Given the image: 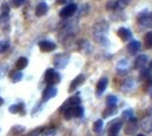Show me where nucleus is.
Listing matches in <instances>:
<instances>
[{"mask_svg": "<svg viewBox=\"0 0 152 136\" xmlns=\"http://www.w3.org/2000/svg\"><path fill=\"white\" fill-rule=\"evenodd\" d=\"M108 33H109V22L107 20L97 21L93 27V37L98 42L104 45L108 41Z\"/></svg>", "mask_w": 152, "mask_h": 136, "instance_id": "nucleus-1", "label": "nucleus"}, {"mask_svg": "<svg viewBox=\"0 0 152 136\" xmlns=\"http://www.w3.org/2000/svg\"><path fill=\"white\" fill-rule=\"evenodd\" d=\"M45 82L48 86H55L61 82V75L54 68H48L45 72Z\"/></svg>", "mask_w": 152, "mask_h": 136, "instance_id": "nucleus-2", "label": "nucleus"}, {"mask_svg": "<svg viewBox=\"0 0 152 136\" xmlns=\"http://www.w3.org/2000/svg\"><path fill=\"white\" fill-rule=\"evenodd\" d=\"M69 60H70V55L68 53H58L54 57V60H53L54 67L56 69H63L67 67Z\"/></svg>", "mask_w": 152, "mask_h": 136, "instance_id": "nucleus-3", "label": "nucleus"}, {"mask_svg": "<svg viewBox=\"0 0 152 136\" xmlns=\"http://www.w3.org/2000/svg\"><path fill=\"white\" fill-rule=\"evenodd\" d=\"M137 21L142 27H150V26H152V12L143 11L142 13L138 14Z\"/></svg>", "mask_w": 152, "mask_h": 136, "instance_id": "nucleus-4", "label": "nucleus"}, {"mask_svg": "<svg viewBox=\"0 0 152 136\" xmlns=\"http://www.w3.org/2000/svg\"><path fill=\"white\" fill-rule=\"evenodd\" d=\"M76 11H77V5L76 4H68V5H66L63 8H61V11H60V17L61 18H63V19H67V18H70V17H73L74 14L76 13Z\"/></svg>", "mask_w": 152, "mask_h": 136, "instance_id": "nucleus-5", "label": "nucleus"}, {"mask_svg": "<svg viewBox=\"0 0 152 136\" xmlns=\"http://www.w3.org/2000/svg\"><path fill=\"white\" fill-rule=\"evenodd\" d=\"M80 104H81V97L76 94V95H73V96H70L69 99H67L63 102V104L60 107V112H63L67 108H73V107L80 106Z\"/></svg>", "mask_w": 152, "mask_h": 136, "instance_id": "nucleus-6", "label": "nucleus"}, {"mask_svg": "<svg viewBox=\"0 0 152 136\" xmlns=\"http://www.w3.org/2000/svg\"><path fill=\"white\" fill-rule=\"evenodd\" d=\"M57 95V88L55 86H47L42 92V102H47Z\"/></svg>", "mask_w": 152, "mask_h": 136, "instance_id": "nucleus-7", "label": "nucleus"}, {"mask_svg": "<svg viewBox=\"0 0 152 136\" xmlns=\"http://www.w3.org/2000/svg\"><path fill=\"white\" fill-rule=\"evenodd\" d=\"M148 62H149L148 55L139 54V55H137V58L134 59V61H133V68L137 69V71H140V69H143V68L146 67Z\"/></svg>", "mask_w": 152, "mask_h": 136, "instance_id": "nucleus-8", "label": "nucleus"}, {"mask_svg": "<svg viewBox=\"0 0 152 136\" xmlns=\"http://www.w3.org/2000/svg\"><path fill=\"white\" fill-rule=\"evenodd\" d=\"M137 129H138V120L136 117H132V118L128 120V123L125 126L124 133H125V135H132V134L136 133Z\"/></svg>", "mask_w": 152, "mask_h": 136, "instance_id": "nucleus-9", "label": "nucleus"}, {"mask_svg": "<svg viewBox=\"0 0 152 136\" xmlns=\"http://www.w3.org/2000/svg\"><path fill=\"white\" fill-rule=\"evenodd\" d=\"M38 46H39V48H40V51L43 52V53L53 52V51H55V48H56V45H55L54 42L49 41V40H42V41H40Z\"/></svg>", "mask_w": 152, "mask_h": 136, "instance_id": "nucleus-10", "label": "nucleus"}, {"mask_svg": "<svg viewBox=\"0 0 152 136\" xmlns=\"http://www.w3.org/2000/svg\"><path fill=\"white\" fill-rule=\"evenodd\" d=\"M86 81V76H84V74H78L77 76H76L72 82H70V85H69V88H68V92L69 93H73V92H75L76 89L81 86V85H83V82Z\"/></svg>", "mask_w": 152, "mask_h": 136, "instance_id": "nucleus-11", "label": "nucleus"}, {"mask_svg": "<svg viewBox=\"0 0 152 136\" xmlns=\"http://www.w3.org/2000/svg\"><path fill=\"white\" fill-rule=\"evenodd\" d=\"M117 37L122 40V41L126 42V41H130L131 40V38H132V32L129 28H126V27H119L117 29Z\"/></svg>", "mask_w": 152, "mask_h": 136, "instance_id": "nucleus-12", "label": "nucleus"}, {"mask_svg": "<svg viewBox=\"0 0 152 136\" xmlns=\"http://www.w3.org/2000/svg\"><path fill=\"white\" fill-rule=\"evenodd\" d=\"M140 48H142V43L137 40H131L126 46V51L130 55H137L139 53Z\"/></svg>", "mask_w": 152, "mask_h": 136, "instance_id": "nucleus-13", "label": "nucleus"}, {"mask_svg": "<svg viewBox=\"0 0 152 136\" xmlns=\"http://www.w3.org/2000/svg\"><path fill=\"white\" fill-rule=\"evenodd\" d=\"M108 83H109V80H108V78H105V76L101 78L97 81V85H96V95L97 96H101L105 92V89L108 87Z\"/></svg>", "mask_w": 152, "mask_h": 136, "instance_id": "nucleus-14", "label": "nucleus"}, {"mask_svg": "<svg viewBox=\"0 0 152 136\" xmlns=\"http://www.w3.org/2000/svg\"><path fill=\"white\" fill-rule=\"evenodd\" d=\"M116 71L119 75H124L129 72V61L126 59H122L117 62V66H116Z\"/></svg>", "mask_w": 152, "mask_h": 136, "instance_id": "nucleus-15", "label": "nucleus"}, {"mask_svg": "<svg viewBox=\"0 0 152 136\" xmlns=\"http://www.w3.org/2000/svg\"><path fill=\"white\" fill-rule=\"evenodd\" d=\"M122 126H123V122L121 120H114V122L109 126V136H117L119 130L122 129Z\"/></svg>", "mask_w": 152, "mask_h": 136, "instance_id": "nucleus-16", "label": "nucleus"}, {"mask_svg": "<svg viewBox=\"0 0 152 136\" xmlns=\"http://www.w3.org/2000/svg\"><path fill=\"white\" fill-rule=\"evenodd\" d=\"M48 5L45 2V1H41V2H39L38 5H37V7H35V15L37 17H43V15H46L47 13H48Z\"/></svg>", "mask_w": 152, "mask_h": 136, "instance_id": "nucleus-17", "label": "nucleus"}, {"mask_svg": "<svg viewBox=\"0 0 152 136\" xmlns=\"http://www.w3.org/2000/svg\"><path fill=\"white\" fill-rule=\"evenodd\" d=\"M8 112L11 114H21V115H23L25 114V106H23L22 102L14 103V104L8 107Z\"/></svg>", "mask_w": 152, "mask_h": 136, "instance_id": "nucleus-18", "label": "nucleus"}, {"mask_svg": "<svg viewBox=\"0 0 152 136\" xmlns=\"http://www.w3.org/2000/svg\"><path fill=\"white\" fill-rule=\"evenodd\" d=\"M78 51L83 54H89L91 52V46L88 40H80L78 41Z\"/></svg>", "mask_w": 152, "mask_h": 136, "instance_id": "nucleus-19", "label": "nucleus"}, {"mask_svg": "<svg viewBox=\"0 0 152 136\" xmlns=\"http://www.w3.org/2000/svg\"><path fill=\"white\" fill-rule=\"evenodd\" d=\"M150 78H152V72L149 69V67H145V68L140 69V73H139V76H138L139 81L145 82V81H148Z\"/></svg>", "mask_w": 152, "mask_h": 136, "instance_id": "nucleus-20", "label": "nucleus"}, {"mask_svg": "<svg viewBox=\"0 0 152 136\" xmlns=\"http://www.w3.org/2000/svg\"><path fill=\"white\" fill-rule=\"evenodd\" d=\"M116 113H117V106H107V108L102 113V116L103 118H108V117L115 115Z\"/></svg>", "mask_w": 152, "mask_h": 136, "instance_id": "nucleus-21", "label": "nucleus"}, {"mask_svg": "<svg viewBox=\"0 0 152 136\" xmlns=\"http://www.w3.org/2000/svg\"><path fill=\"white\" fill-rule=\"evenodd\" d=\"M142 128L148 133H152V116L146 117L142 121Z\"/></svg>", "mask_w": 152, "mask_h": 136, "instance_id": "nucleus-22", "label": "nucleus"}, {"mask_svg": "<svg viewBox=\"0 0 152 136\" xmlns=\"http://www.w3.org/2000/svg\"><path fill=\"white\" fill-rule=\"evenodd\" d=\"M72 114H73V118H81V117L84 115V109L83 107L81 106H76V107H73L72 108Z\"/></svg>", "mask_w": 152, "mask_h": 136, "instance_id": "nucleus-23", "label": "nucleus"}, {"mask_svg": "<svg viewBox=\"0 0 152 136\" xmlns=\"http://www.w3.org/2000/svg\"><path fill=\"white\" fill-rule=\"evenodd\" d=\"M28 66V59L25 58V57H21V58L18 59L17 63H15V67L18 71H21V69H25L26 67Z\"/></svg>", "mask_w": 152, "mask_h": 136, "instance_id": "nucleus-24", "label": "nucleus"}, {"mask_svg": "<svg viewBox=\"0 0 152 136\" xmlns=\"http://www.w3.org/2000/svg\"><path fill=\"white\" fill-rule=\"evenodd\" d=\"M144 47L146 49H151L152 48V31L148 32L144 35Z\"/></svg>", "mask_w": 152, "mask_h": 136, "instance_id": "nucleus-25", "label": "nucleus"}, {"mask_svg": "<svg viewBox=\"0 0 152 136\" xmlns=\"http://www.w3.org/2000/svg\"><path fill=\"white\" fill-rule=\"evenodd\" d=\"M22 73L20 72V71H13V72H11V74H10V79L12 80V82H19L22 80Z\"/></svg>", "mask_w": 152, "mask_h": 136, "instance_id": "nucleus-26", "label": "nucleus"}, {"mask_svg": "<svg viewBox=\"0 0 152 136\" xmlns=\"http://www.w3.org/2000/svg\"><path fill=\"white\" fill-rule=\"evenodd\" d=\"M103 126H104V123H103V120H97L95 121V123L93 124V130H94V133L96 134H99L101 132H102V129H103Z\"/></svg>", "mask_w": 152, "mask_h": 136, "instance_id": "nucleus-27", "label": "nucleus"}, {"mask_svg": "<svg viewBox=\"0 0 152 136\" xmlns=\"http://www.w3.org/2000/svg\"><path fill=\"white\" fill-rule=\"evenodd\" d=\"M23 132H25V127H22V126H14V127L11 128L10 135H14V136L21 135Z\"/></svg>", "mask_w": 152, "mask_h": 136, "instance_id": "nucleus-28", "label": "nucleus"}, {"mask_svg": "<svg viewBox=\"0 0 152 136\" xmlns=\"http://www.w3.org/2000/svg\"><path fill=\"white\" fill-rule=\"evenodd\" d=\"M105 102H107V106H117L118 99L115 95H108L105 99Z\"/></svg>", "mask_w": 152, "mask_h": 136, "instance_id": "nucleus-29", "label": "nucleus"}, {"mask_svg": "<svg viewBox=\"0 0 152 136\" xmlns=\"http://www.w3.org/2000/svg\"><path fill=\"white\" fill-rule=\"evenodd\" d=\"M131 0H116V5H117V10H124Z\"/></svg>", "mask_w": 152, "mask_h": 136, "instance_id": "nucleus-30", "label": "nucleus"}, {"mask_svg": "<svg viewBox=\"0 0 152 136\" xmlns=\"http://www.w3.org/2000/svg\"><path fill=\"white\" fill-rule=\"evenodd\" d=\"M0 10H1V14H2L5 18H7V15L10 14V11H11V10H10V5H8L7 2H4V4L1 5V8H0Z\"/></svg>", "mask_w": 152, "mask_h": 136, "instance_id": "nucleus-31", "label": "nucleus"}, {"mask_svg": "<svg viewBox=\"0 0 152 136\" xmlns=\"http://www.w3.org/2000/svg\"><path fill=\"white\" fill-rule=\"evenodd\" d=\"M8 48H10V42L8 41H5V40H1L0 41V54L1 53H5Z\"/></svg>", "mask_w": 152, "mask_h": 136, "instance_id": "nucleus-32", "label": "nucleus"}, {"mask_svg": "<svg viewBox=\"0 0 152 136\" xmlns=\"http://www.w3.org/2000/svg\"><path fill=\"white\" fill-rule=\"evenodd\" d=\"M122 117L124 120H130L133 117V110L132 109H125L123 113H122Z\"/></svg>", "mask_w": 152, "mask_h": 136, "instance_id": "nucleus-33", "label": "nucleus"}, {"mask_svg": "<svg viewBox=\"0 0 152 136\" xmlns=\"http://www.w3.org/2000/svg\"><path fill=\"white\" fill-rule=\"evenodd\" d=\"M105 8H107V11H116V10H117L116 1H114V0L108 1V2H107V5H105Z\"/></svg>", "mask_w": 152, "mask_h": 136, "instance_id": "nucleus-34", "label": "nucleus"}, {"mask_svg": "<svg viewBox=\"0 0 152 136\" xmlns=\"http://www.w3.org/2000/svg\"><path fill=\"white\" fill-rule=\"evenodd\" d=\"M150 89H152V78H150L148 81H145V85H144V90L145 92H148Z\"/></svg>", "mask_w": 152, "mask_h": 136, "instance_id": "nucleus-35", "label": "nucleus"}, {"mask_svg": "<svg viewBox=\"0 0 152 136\" xmlns=\"http://www.w3.org/2000/svg\"><path fill=\"white\" fill-rule=\"evenodd\" d=\"M25 2H26V0H12V5L14 7H21Z\"/></svg>", "mask_w": 152, "mask_h": 136, "instance_id": "nucleus-36", "label": "nucleus"}, {"mask_svg": "<svg viewBox=\"0 0 152 136\" xmlns=\"http://www.w3.org/2000/svg\"><path fill=\"white\" fill-rule=\"evenodd\" d=\"M55 135V129H47V130H45L41 136H54Z\"/></svg>", "mask_w": 152, "mask_h": 136, "instance_id": "nucleus-37", "label": "nucleus"}, {"mask_svg": "<svg viewBox=\"0 0 152 136\" xmlns=\"http://www.w3.org/2000/svg\"><path fill=\"white\" fill-rule=\"evenodd\" d=\"M40 130H41V128H38V129H35L34 132H31L28 135H26V136H39L40 135Z\"/></svg>", "mask_w": 152, "mask_h": 136, "instance_id": "nucleus-38", "label": "nucleus"}, {"mask_svg": "<svg viewBox=\"0 0 152 136\" xmlns=\"http://www.w3.org/2000/svg\"><path fill=\"white\" fill-rule=\"evenodd\" d=\"M2 104H4V99H2V97L0 96V107H1Z\"/></svg>", "mask_w": 152, "mask_h": 136, "instance_id": "nucleus-39", "label": "nucleus"}, {"mask_svg": "<svg viewBox=\"0 0 152 136\" xmlns=\"http://www.w3.org/2000/svg\"><path fill=\"white\" fill-rule=\"evenodd\" d=\"M149 69L152 72V61H150V63H149Z\"/></svg>", "mask_w": 152, "mask_h": 136, "instance_id": "nucleus-40", "label": "nucleus"}, {"mask_svg": "<svg viewBox=\"0 0 152 136\" xmlns=\"http://www.w3.org/2000/svg\"><path fill=\"white\" fill-rule=\"evenodd\" d=\"M137 136H145V135H144V134H138Z\"/></svg>", "mask_w": 152, "mask_h": 136, "instance_id": "nucleus-41", "label": "nucleus"}, {"mask_svg": "<svg viewBox=\"0 0 152 136\" xmlns=\"http://www.w3.org/2000/svg\"><path fill=\"white\" fill-rule=\"evenodd\" d=\"M150 99H151V101H152V92H151V94H150Z\"/></svg>", "mask_w": 152, "mask_h": 136, "instance_id": "nucleus-42", "label": "nucleus"}]
</instances>
